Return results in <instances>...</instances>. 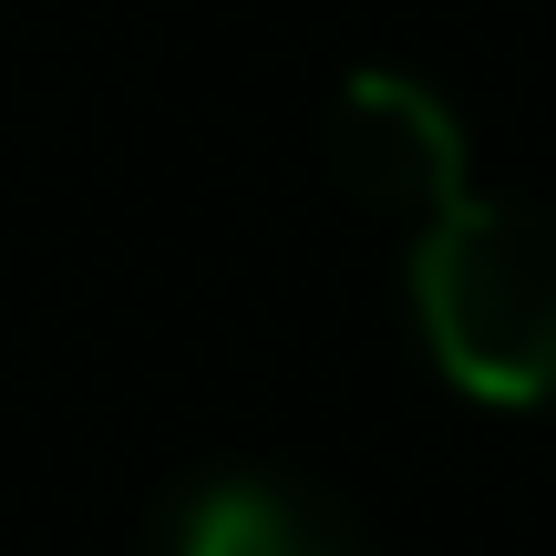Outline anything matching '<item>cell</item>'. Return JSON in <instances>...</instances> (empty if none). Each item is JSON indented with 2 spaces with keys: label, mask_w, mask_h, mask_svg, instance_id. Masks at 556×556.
I'll use <instances>...</instances> for the list:
<instances>
[{
  "label": "cell",
  "mask_w": 556,
  "mask_h": 556,
  "mask_svg": "<svg viewBox=\"0 0 556 556\" xmlns=\"http://www.w3.org/2000/svg\"><path fill=\"white\" fill-rule=\"evenodd\" d=\"M413 330L464 402H556V217L464 197L413 227Z\"/></svg>",
  "instance_id": "1"
},
{
  "label": "cell",
  "mask_w": 556,
  "mask_h": 556,
  "mask_svg": "<svg viewBox=\"0 0 556 556\" xmlns=\"http://www.w3.org/2000/svg\"><path fill=\"white\" fill-rule=\"evenodd\" d=\"M330 155L351 176V197H371L381 217L402 227H433L443 206H464V124L433 83L413 73H351L340 83V114H330Z\"/></svg>",
  "instance_id": "2"
},
{
  "label": "cell",
  "mask_w": 556,
  "mask_h": 556,
  "mask_svg": "<svg viewBox=\"0 0 556 556\" xmlns=\"http://www.w3.org/2000/svg\"><path fill=\"white\" fill-rule=\"evenodd\" d=\"M155 556H351L330 516H319L299 484H268V475H217L165 516Z\"/></svg>",
  "instance_id": "3"
}]
</instances>
